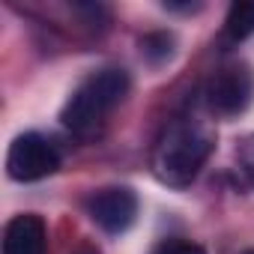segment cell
I'll list each match as a JSON object with an SVG mask.
<instances>
[{
    "label": "cell",
    "mask_w": 254,
    "mask_h": 254,
    "mask_svg": "<svg viewBox=\"0 0 254 254\" xmlns=\"http://www.w3.org/2000/svg\"><path fill=\"white\" fill-rule=\"evenodd\" d=\"M212 150H215V132L203 120L177 117L156 138L150 165H153V174L165 186L186 189L197 180V174L209 162Z\"/></svg>",
    "instance_id": "obj_1"
},
{
    "label": "cell",
    "mask_w": 254,
    "mask_h": 254,
    "mask_svg": "<svg viewBox=\"0 0 254 254\" xmlns=\"http://www.w3.org/2000/svg\"><path fill=\"white\" fill-rule=\"evenodd\" d=\"M126 96H129V75L114 66L99 69L72 90L69 102L60 111V120L75 138L90 141L102 135L108 117L114 114V108H120Z\"/></svg>",
    "instance_id": "obj_2"
},
{
    "label": "cell",
    "mask_w": 254,
    "mask_h": 254,
    "mask_svg": "<svg viewBox=\"0 0 254 254\" xmlns=\"http://www.w3.org/2000/svg\"><path fill=\"white\" fill-rule=\"evenodd\" d=\"M254 75L245 63H227L203 84V105L212 117H236L251 105Z\"/></svg>",
    "instance_id": "obj_3"
},
{
    "label": "cell",
    "mask_w": 254,
    "mask_h": 254,
    "mask_svg": "<svg viewBox=\"0 0 254 254\" xmlns=\"http://www.w3.org/2000/svg\"><path fill=\"white\" fill-rule=\"evenodd\" d=\"M60 168V150L39 132H24L9 144L6 153V174L15 183H36L51 177Z\"/></svg>",
    "instance_id": "obj_4"
},
{
    "label": "cell",
    "mask_w": 254,
    "mask_h": 254,
    "mask_svg": "<svg viewBox=\"0 0 254 254\" xmlns=\"http://www.w3.org/2000/svg\"><path fill=\"white\" fill-rule=\"evenodd\" d=\"M87 212L105 233H123L138 218V194L126 186L99 189L87 200Z\"/></svg>",
    "instance_id": "obj_5"
},
{
    "label": "cell",
    "mask_w": 254,
    "mask_h": 254,
    "mask_svg": "<svg viewBox=\"0 0 254 254\" xmlns=\"http://www.w3.org/2000/svg\"><path fill=\"white\" fill-rule=\"evenodd\" d=\"M48 230L39 215H15L3 230V254H45Z\"/></svg>",
    "instance_id": "obj_6"
},
{
    "label": "cell",
    "mask_w": 254,
    "mask_h": 254,
    "mask_svg": "<svg viewBox=\"0 0 254 254\" xmlns=\"http://www.w3.org/2000/svg\"><path fill=\"white\" fill-rule=\"evenodd\" d=\"M254 33V3H233L224 21V36L230 42H242Z\"/></svg>",
    "instance_id": "obj_7"
},
{
    "label": "cell",
    "mask_w": 254,
    "mask_h": 254,
    "mask_svg": "<svg viewBox=\"0 0 254 254\" xmlns=\"http://www.w3.org/2000/svg\"><path fill=\"white\" fill-rule=\"evenodd\" d=\"M171 33H150V36H144L141 39V51H144V57L147 60H153V63H159V60H165V57H171Z\"/></svg>",
    "instance_id": "obj_8"
},
{
    "label": "cell",
    "mask_w": 254,
    "mask_h": 254,
    "mask_svg": "<svg viewBox=\"0 0 254 254\" xmlns=\"http://www.w3.org/2000/svg\"><path fill=\"white\" fill-rule=\"evenodd\" d=\"M236 159H239V171H242L245 183L254 189V135H248V138L242 141V147H239Z\"/></svg>",
    "instance_id": "obj_9"
},
{
    "label": "cell",
    "mask_w": 254,
    "mask_h": 254,
    "mask_svg": "<svg viewBox=\"0 0 254 254\" xmlns=\"http://www.w3.org/2000/svg\"><path fill=\"white\" fill-rule=\"evenodd\" d=\"M153 254H206L197 242H189V239H165Z\"/></svg>",
    "instance_id": "obj_10"
},
{
    "label": "cell",
    "mask_w": 254,
    "mask_h": 254,
    "mask_svg": "<svg viewBox=\"0 0 254 254\" xmlns=\"http://www.w3.org/2000/svg\"><path fill=\"white\" fill-rule=\"evenodd\" d=\"M242 254H254V248H251V251H242Z\"/></svg>",
    "instance_id": "obj_11"
}]
</instances>
